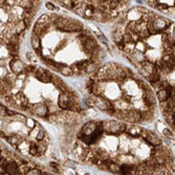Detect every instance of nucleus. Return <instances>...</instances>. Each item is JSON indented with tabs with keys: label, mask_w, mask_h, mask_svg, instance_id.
Returning a JSON list of instances; mask_svg holds the SVG:
<instances>
[{
	"label": "nucleus",
	"mask_w": 175,
	"mask_h": 175,
	"mask_svg": "<svg viewBox=\"0 0 175 175\" xmlns=\"http://www.w3.org/2000/svg\"><path fill=\"white\" fill-rule=\"evenodd\" d=\"M82 29H83L82 23L77 20H74V19H68L67 25L63 31H65V32H80V31H82Z\"/></svg>",
	"instance_id": "1"
},
{
	"label": "nucleus",
	"mask_w": 175,
	"mask_h": 175,
	"mask_svg": "<svg viewBox=\"0 0 175 175\" xmlns=\"http://www.w3.org/2000/svg\"><path fill=\"white\" fill-rule=\"evenodd\" d=\"M36 76H37V78L41 81V82H44V83H48V82L52 81V74L43 68L37 69Z\"/></svg>",
	"instance_id": "2"
},
{
	"label": "nucleus",
	"mask_w": 175,
	"mask_h": 175,
	"mask_svg": "<svg viewBox=\"0 0 175 175\" xmlns=\"http://www.w3.org/2000/svg\"><path fill=\"white\" fill-rule=\"evenodd\" d=\"M59 105H60L61 108H64V109H68L69 107L71 106V101L69 99V97L65 93L60 95L59 98Z\"/></svg>",
	"instance_id": "3"
},
{
	"label": "nucleus",
	"mask_w": 175,
	"mask_h": 175,
	"mask_svg": "<svg viewBox=\"0 0 175 175\" xmlns=\"http://www.w3.org/2000/svg\"><path fill=\"white\" fill-rule=\"evenodd\" d=\"M11 68L15 74H20L24 68V65L20 60L16 59V60H13L11 62Z\"/></svg>",
	"instance_id": "4"
},
{
	"label": "nucleus",
	"mask_w": 175,
	"mask_h": 175,
	"mask_svg": "<svg viewBox=\"0 0 175 175\" xmlns=\"http://www.w3.org/2000/svg\"><path fill=\"white\" fill-rule=\"evenodd\" d=\"M84 45V49L86 50L87 52H92L97 48V45H95V42L92 39H90V37H88L86 40L83 42Z\"/></svg>",
	"instance_id": "5"
},
{
	"label": "nucleus",
	"mask_w": 175,
	"mask_h": 175,
	"mask_svg": "<svg viewBox=\"0 0 175 175\" xmlns=\"http://www.w3.org/2000/svg\"><path fill=\"white\" fill-rule=\"evenodd\" d=\"M4 168H5L6 173L10 175L16 174L18 171V166L16 163H10V164H7L6 166H4Z\"/></svg>",
	"instance_id": "6"
},
{
	"label": "nucleus",
	"mask_w": 175,
	"mask_h": 175,
	"mask_svg": "<svg viewBox=\"0 0 175 175\" xmlns=\"http://www.w3.org/2000/svg\"><path fill=\"white\" fill-rule=\"evenodd\" d=\"M31 43H32V46L35 49H39L40 48V39H39V36L34 34L32 35V38H31Z\"/></svg>",
	"instance_id": "7"
},
{
	"label": "nucleus",
	"mask_w": 175,
	"mask_h": 175,
	"mask_svg": "<svg viewBox=\"0 0 175 175\" xmlns=\"http://www.w3.org/2000/svg\"><path fill=\"white\" fill-rule=\"evenodd\" d=\"M60 71L63 74L64 76H67V77H69V76H72L74 75V69L70 68L69 66H66V65H63L62 67L60 68Z\"/></svg>",
	"instance_id": "8"
},
{
	"label": "nucleus",
	"mask_w": 175,
	"mask_h": 175,
	"mask_svg": "<svg viewBox=\"0 0 175 175\" xmlns=\"http://www.w3.org/2000/svg\"><path fill=\"white\" fill-rule=\"evenodd\" d=\"M26 25L25 23H24V21L21 20V21H18L17 23H16V25H15V29H16V32L18 33V34H20V33H22L24 29H25Z\"/></svg>",
	"instance_id": "9"
},
{
	"label": "nucleus",
	"mask_w": 175,
	"mask_h": 175,
	"mask_svg": "<svg viewBox=\"0 0 175 175\" xmlns=\"http://www.w3.org/2000/svg\"><path fill=\"white\" fill-rule=\"evenodd\" d=\"M47 112V109L44 105H37L36 109H35V113L38 115H44Z\"/></svg>",
	"instance_id": "10"
},
{
	"label": "nucleus",
	"mask_w": 175,
	"mask_h": 175,
	"mask_svg": "<svg viewBox=\"0 0 175 175\" xmlns=\"http://www.w3.org/2000/svg\"><path fill=\"white\" fill-rule=\"evenodd\" d=\"M113 40L116 42V43H121V42H123V35L120 31H116V32L113 33Z\"/></svg>",
	"instance_id": "11"
},
{
	"label": "nucleus",
	"mask_w": 175,
	"mask_h": 175,
	"mask_svg": "<svg viewBox=\"0 0 175 175\" xmlns=\"http://www.w3.org/2000/svg\"><path fill=\"white\" fill-rule=\"evenodd\" d=\"M120 171L122 172V174H130V172H131V166H129V165H123V166L120 167Z\"/></svg>",
	"instance_id": "12"
},
{
	"label": "nucleus",
	"mask_w": 175,
	"mask_h": 175,
	"mask_svg": "<svg viewBox=\"0 0 175 175\" xmlns=\"http://www.w3.org/2000/svg\"><path fill=\"white\" fill-rule=\"evenodd\" d=\"M89 64H90V61L85 60V61H82V62H79V63L77 64V66H78V68L81 69V70H85V69L89 66Z\"/></svg>",
	"instance_id": "13"
},
{
	"label": "nucleus",
	"mask_w": 175,
	"mask_h": 175,
	"mask_svg": "<svg viewBox=\"0 0 175 175\" xmlns=\"http://www.w3.org/2000/svg\"><path fill=\"white\" fill-rule=\"evenodd\" d=\"M47 19H48V16H47V15H42V16L38 19L36 23H47Z\"/></svg>",
	"instance_id": "14"
},
{
	"label": "nucleus",
	"mask_w": 175,
	"mask_h": 175,
	"mask_svg": "<svg viewBox=\"0 0 175 175\" xmlns=\"http://www.w3.org/2000/svg\"><path fill=\"white\" fill-rule=\"evenodd\" d=\"M46 7L48 10H50V11H58V7H56L55 5H52V3H50V2L46 3Z\"/></svg>",
	"instance_id": "15"
},
{
	"label": "nucleus",
	"mask_w": 175,
	"mask_h": 175,
	"mask_svg": "<svg viewBox=\"0 0 175 175\" xmlns=\"http://www.w3.org/2000/svg\"><path fill=\"white\" fill-rule=\"evenodd\" d=\"M7 141H9L11 144H17L18 142H19V138H18L17 136H14V138H7Z\"/></svg>",
	"instance_id": "16"
},
{
	"label": "nucleus",
	"mask_w": 175,
	"mask_h": 175,
	"mask_svg": "<svg viewBox=\"0 0 175 175\" xmlns=\"http://www.w3.org/2000/svg\"><path fill=\"white\" fill-rule=\"evenodd\" d=\"M26 175H40V173L37 170H29V172L26 173Z\"/></svg>",
	"instance_id": "17"
},
{
	"label": "nucleus",
	"mask_w": 175,
	"mask_h": 175,
	"mask_svg": "<svg viewBox=\"0 0 175 175\" xmlns=\"http://www.w3.org/2000/svg\"><path fill=\"white\" fill-rule=\"evenodd\" d=\"M118 1L116 0H114V1H111V3H110V9L111 10H113V9H115L116 6H118Z\"/></svg>",
	"instance_id": "18"
},
{
	"label": "nucleus",
	"mask_w": 175,
	"mask_h": 175,
	"mask_svg": "<svg viewBox=\"0 0 175 175\" xmlns=\"http://www.w3.org/2000/svg\"><path fill=\"white\" fill-rule=\"evenodd\" d=\"M29 152L32 153L33 155H36L37 154V152H38V148L36 146H34L33 148H31V150H29Z\"/></svg>",
	"instance_id": "19"
},
{
	"label": "nucleus",
	"mask_w": 175,
	"mask_h": 175,
	"mask_svg": "<svg viewBox=\"0 0 175 175\" xmlns=\"http://www.w3.org/2000/svg\"><path fill=\"white\" fill-rule=\"evenodd\" d=\"M43 136H44L43 131H40L39 133H38V135H37V140H38V141H41V140L43 138Z\"/></svg>",
	"instance_id": "20"
},
{
	"label": "nucleus",
	"mask_w": 175,
	"mask_h": 175,
	"mask_svg": "<svg viewBox=\"0 0 175 175\" xmlns=\"http://www.w3.org/2000/svg\"><path fill=\"white\" fill-rule=\"evenodd\" d=\"M99 39H100V40L102 41L103 43L107 44V39H106V38H105V37H104L103 35H100V37H99Z\"/></svg>",
	"instance_id": "21"
},
{
	"label": "nucleus",
	"mask_w": 175,
	"mask_h": 175,
	"mask_svg": "<svg viewBox=\"0 0 175 175\" xmlns=\"http://www.w3.org/2000/svg\"><path fill=\"white\" fill-rule=\"evenodd\" d=\"M152 175H166V174L164 173V171H155Z\"/></svg>",
	"instance_id": "22"
},
{
	"label": "nucleus",
	"mask_w": 175,
	"mask_h": 175,
	"mask_svg": "<svg viewBox=\"0 0 175 175\" xmlns=\"http://www.w3.org/2000/svg\"><path fill=\"white\" fill-rule=\"evenodd\" d=\"M5 161V159L3 157H0V166H3V163Z\"/></svg>",
	"instance_id": "23"
},
{
	"label": "nucleus",
	"mask_w": 175,
	"mask_h": 175,
	"mask_svg": "<svg viewBox=\"0 0 175 175\" xmlns=\"http://www.w3.org/2000/svg\"><path fill=\"white\" fill-rule=\"evenodd\" d=\"M3 64H4V61H3V60H1V59H0V66H2Z\"/></svg>",
	"instance_id": "24"
},
{
	"label": "nucleus",
	"mask_w": 175,
	"mask_h": 175,
	"mask_svg": "<svg viewBox=\"0 0 175 175\" xmlns=\"http://www.w3.org/2000/svg\"><path fill=\"white\" fill-rule=\"evenodd\" d=\"M1 175H10V174H7V173H2Z\"/></svg>",
	"instance_id": "25"
},
{
	"label": "nucleus",
	"mask_w": 175,
	"mask_h": 175,
	"mask_svg": "<svg viewBox=\"0 0 175 175\" xmlns=\"http://www.w3.org/2000/svg\"><path fill=\"white\" fill-rule=\"evenodd\" d=\"M85 175H89V174H85Z\"/></svg>",
	"instance_id": "26"
}]
</instances>
